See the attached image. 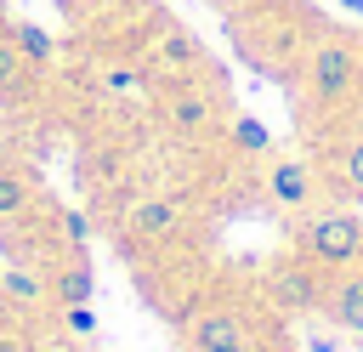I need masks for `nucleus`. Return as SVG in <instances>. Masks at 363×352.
<instances>
[{
    "label": "nucleus",
    "instance_id": "1",
    "mask_svg": "<svg viewBox=\"0 0 363 352\" xmlns=\"http://www.w3.org/2000/svg\"><path fill=\"white\" fill-rule=\"evenodd\" d=\"M295 221L284 227L289 233V250L295 255H306L312 267H323V273H340V267H352V261H363V221L352 216V210H340V204H301V210H289Z\"/></svg>",
    "mask_w": 363,
    "mask_h": 352
},
{
    "label": "nucleus",
    "instance_id": "2",
    "mask_svg": "<svg viewBox=\"0 0 363 352\" xmlns=\"http://www.w3.org/2000/svg\"><path fill=\"white\" fill-rule=\"evenodd\" d=\"M301 91L306 102H318L323 114L346 108L363 97V51L346 40V34H323L306 45V62H301Z\"/></svg>",
    "mask_w": 363,
    "mask_h": 352
},
{
    "label": "nucleus",
    "instance_id": "3",
    "mask_svg": "<svg viewBox=\"0 0 363 352\" xmlns=\"http://www.w3.org/2000/svg\"><path fill=\"white\" fill-rule=\"evenodd\" d=\"M323 267H312L306 255H295V250H284V255H272L267 267H261V290H267V301H272V312H289V318H306V312H318L323 307Z\"/></svg>",
    "mask_w": 363,
    "mask_h": 352
},
{
    "label": "nucleus",
    "instance_id": "4",
    "mask_svg": "<svg viewBox=\"0 0 363 352\" xmlns=\"http://www.w3.org/2000/svg\"><path fill=\"white\" fill-rule=\"evenodd\" d=\"M159 119H164V131L199 142V136H210V131L221 125V108H216V97H210L193 74H182V79H170V85L159 91Z\"/></svg>",
    "mask_w": 363,
    "mask_h": 352
},
{
    "label": "nucleus",
    "instance_id": "5",
    "mask_svg": "<svg viewBox=\"0 0 363 352\" xmlns=\"http://www.w3.org/2000/svg\"><path fill=\"white\" fill-rule=\"evenodd\" d=\"M182 227H187V199H176V193H147V199L125 204V216H119V233L136 250H153V244L176 238Z\"/></svg>",
    "mask_w": 363,
    "mask_h": 352
},
{
    "label": "nucleus",
    "instance_id": "6",
    "mask_svg": "<svg viewBox=\"0 0 363 352\" xmlns=\"http://www.w3.org/2000/svg\"><path fill=\"white\" fill-rule=\"evenodd\" d=\"M323 318L340 335H363V267H340L323 278Z\"/></svg>",
    "mask_w": 363,
    "mask_h": 352
},
{
    "label": "nucleus",
    "instance_id": "7",
    "mask_svg": "<svg viewBox=\"0 0 363 352\" xmlns=\"http://www.w3.org/2000/svg\"><path fill=\"white\" fill-rule=\"evenodd\" d=\"M312 193H318V170L301 153H272V165H267V199L278 210H301V204H312Z\"/></svg>",
    "mask_w": 363,
    "mask_h": 352
},
{
    "label": "nucleus",
    "instance_id": "8",
    "mask_svg": "<svg viewBox=\"0 0 363 352\" xmlns=\"http://www.w3.org/2000/svg\"><path fill=\"white\" fill-rule=\"evenodd\" d=\"M153 62H159L170 79H182V74H199V68H210V51H204V40H199L193 28L170 23V28H159V40H153Z\"/></svg>",
    "mask_w": 363,
    "mask_h": 352
},
{
    "label": "nucleus",
    "instance_id": "9",
    "mask_svg": "<svg viewBox=\"0 0 363 352\" xmlns=\"http://www.w3.org/2000/svg\"><path fill=\"white\" fill-rule=\"evenodd\" d=\"M45 295H51L57 307H68V301H91V295H96V267L85 261V250H74V255L45 278Z\"/></svg>",
    "mask_w": 363,
    "mask_h": 352
},
{
    "label": "nucleus",
    "instance_id": "10",
    "mask_svg": "<svg viewBox=\"0 0 363 352\" xmlns=\"http://www.w3.org/2000/svg\"><path fill=\"white\" fill-rule=\"evenodd\" d=\"M23 216H34V182L17 165H0V233L17 227Z\"/></svg>",
    "mask_w": 363,
    "mask_h": 352
},
{
    "label": "nucleus",
    "instance_id": "11",
    "mask_svg": "<svg viewBox=\"0 0 363 352\" xmlns=\"http://www.w3.org/2000/svg\"><path fill=\"white\" fill-rule=\"evenodd\" d=\"M96 91L113 102H142L147 97V74L136 62H96Z\"/></svg>",
    "mask_w": 363,
    "mask_h": 352
},
{
    "label": "nucleus",
    "instance_id": "12",
    "mask_svg": "<svg viewBox=\"0 0 363 352\" xmlns=\"http://www.w3.org/2000/svg\"><path fill=\"white\" fill-rule=\"evenodd\" d=\"M329 182H335V193L340 199H352V204H363V131L335 153V165H329Z\"/></svg>",
    "mask_w": 363,
    "mask_h": 352
},
{
    "label": "nucleus",
    "instance_id": "13",
    "mask_svg": "<svg viewBox=\"0 0 363 352\" xmlns=\"http://www.w3.org/2000/svg\"><path fill=\"white\" fill-rule=\"evenodd\" d=\"M6 34H11V45L28 57V68H45V62L57 57V40H51L40 23H6Z\"/></svg>",
    "mask_w": 363,
    "mask_h": 352
},
{
    "label": "nucleus",
    "instance_id": "14",
    "mask_svg": "<svg viewBox=\"0 0 363 352\" xmlns=\"http://www.w3.org/2000/svg\"><path fill=\"white\" fill-rule=\"evenodd\" d=\"M28 79H34L28 57L11 45V34H0V97H23V91H28Z\"/></svg>",
    "mask_w": 363,
    "mask_h": 352
},
{
    "label": "nucleus",
    "instance_id": "15",
    "mask_svg": "<svg viewBox=\"0 0 363 352\" xmlns=\"http://www.w3.org/2000/svg\"><path fill=\"white\" fill-rule=\"evenodd\" d=\"M0 290L11 301H23V307H40L45 301V278H34L28 267H0Z\"/></svg>",
    "mask_w": 363,
    "mask_h": 352
},
{
    "label": "nucleus",
    "instance_id": "16",
    "mask_svg": "<svg viewBox=\"0 0 363 352\" xmlns=\"http://www.w3.org/2000/svg\"><path fill=\"white\" fill-rule=\"evenodd\" d=\"M227 142H233V148H244V153H272V131H267L261 119H250V114H238V119H233Z\"/></svg>",
    "mask_w": 363,
    "mask_h": 352
},
{
    "label": "nucleus",
    "instance_id": "17",
    "mask_svg": "<svg viewBox=\"0 0 363 352\" xmlns=\"http://www.w3.org/2000/svg\"><path fill=\"white\" fill-rule=\"evenodd\" d=\"M113 176H125V159H119V153L96 148V153L79 159V182H85V187H91V182H113Z\"/></svg>",
    "mask_w": 363,
    "mask_h": 352
},
{
    "label": "nucleus",
    "instance_id": "18",
    "mask_svg": "<svg viewBox=\"0 0 363 352\" xmlns=\"http://www.w3.org/2000/svg\"><path fill=\"white\" fill-rule=\"evenodd\" d=\"M57 233H62L68 250H91V221H85L79 210H62V216H57Z\"/></svg>",
    "mask_w": 363,
    "mask_h": 352
},
{
    "label": "nucleus",
    "instance_id": "19",
    "mask_svg": "<svg viewBox=\"0 0 363 352\" xmlns=\"http://www.w3.org/2000/svg\"><path fill=\"white\" fill-rule=\"evenodd\" d=\"M57 312H62V329H68V335H96L91 301H68V307H57Z\"/></svg>",
    "mask_w": 363,
    "mask_h": 352
},
{
    "label": "nucleus",
    "instance_id": "20",
    "mask_svg": "<svg viewBox=\"0 0 363 352\" xmlns=\"http://www.w3.org/2000/svg\"><path fill=\"white\" fill-rule=\"evenodd\" d=\"M0 352H40V341L28 329H0Z\"/></svg>",
    "mask_w": 363,
    "mask_h": 352
},
{
    "label": "nucleus",
    "instance_id": "21",
    "mask_svg": "<svg viewBox=\"0 0 363 352\" xmlns=\"http://www.w3.org/2000/svg\"><path fill=\"white\" fill-rule=\"evenodd\" d=\"M335 335H340V329H335ZM335 335H312V341H306V352H335V346H340Z\"/></svg>",
    "mask_w": 363,
    "mask_h": 352
},
{
    "label": "nucleus",
    "instance_id": "22",
    "mask_svg": "<svg viewBox=\"0 0 363 352\" xmlns=\"http://www.w3.org/2000/svg\"><path fill=\"white\" fill-rule=\"evenodd\" d=\"M193 352H255V341H244V346H193Z\"/></svg>",
    "mask_w": 363,
    "mask_h": 352
},
{
    "label": "nucleus",
    "instance_id": "23",
    "mask_svg": "<svg viewBox=\"0 0 363 352\" xmlns=\"http://www.w3.org/2000/svg\"><path fill=\"white\" fill-rule=\"evenodd\" d=\"M352 352H363V335H352Z\"/></svg>",
    "mask_w": 363,
    "mask_h": 352
},
{
    "label": "nucleus",
    "instance_id": "24",
    "mask_svg": "<svg viewBox=\"0 0 363 352\" xmlns=\"http://www.w3.org/2000/svg\"><path fill=\"white\" fill-rule=\"evenodd\" d=\"M346 6H352V11H363V0H346Z\"/></svg>",
    "mask_w": 363,
    "mask_h": 352
},
{
    "label": "nucleus",
    "instance_id": "25",
    "mask_svg": "<svg viewBox=\"0 0 363 352\" xmlns=\"http://www.w3.org/2000/svg\"><path fill=\"white\" fill-rule=\"evenodd\" d=\"M0 34H6V17H0Z\"/></svg>",
    "mask_w": 363,
    "mask_h": 352
}]
</instances>
